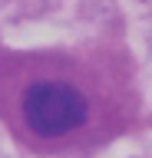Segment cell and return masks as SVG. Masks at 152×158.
Instances as JSON below:
<instances>
[{
    "instance_id": "cell-1",
    "label": "cell",
    "mask_w": 152,
    "mask_h": 158,
    "mask_svg": "<svg viewBox=\"0 0 152 158\" xmlns=\"http://www.w3.org/2000/svg\"><path fill=\"white\" fill-rule=\"evenodd\" d=\"M136 115L129 63L112 49L0 56V122L33 155H89Z\"/></svg>"
}]
</instances>
